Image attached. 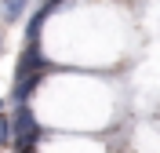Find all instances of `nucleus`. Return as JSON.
<instances>
[{
	"mask_svg": "<svg viewBox=\"0 0 160 153\" xmlns=\"http://www.w3.org/2000/svg\"><path fill=\"white\" fill-rule=\"evenodd\" d=\"M11 128H15V142L11 146H37L40 124H37V117H33V110L26 106V102H18V110H15V117H11Z\"/></svg>",
	"mask_w": 160,
	"mask_h": 153,
	"instance_id": "f257e3e1",
	"label": "nucleus"
},
{
	"mask_svg": "<svg viewBox=\"0 0 160 153\" xmlns=\"http://www.w3.org/2000/svg\"><path fill=\"white\" fill-rule=\"evenodd\" d=\"M44 66H48V62H44V55H40V40H29V44H26V51H22V59H18L15 80H18V77H29V73H40Z\"/></svg>",
	"mask_w": 160,
	"mask_h": 153,
	"instance_id": "f03ea898",
	"label": "nucleus"
},
{
	"mask_svg": "<svg viewBox=\"0 0 160 153\" xmlns=\"http://www.w3.org/2000/svg\"><path fill=\"white\" fill-rule=\"evenodd\" d=\"M40 73H44V69H40ZM40 73H29V77H18V80H15V91H11V99H15V102H26V99L33 95V88L40 84Z\"/></svg>",
	"mask_w": 160,
	"mask_h": 153,
	"instance_id": "7ed1b4c3",
	"label": "nucleus"
},
{
	"mask_svg": "<svg viewBox=\"0 0 160 153\" xmlns=\"http://www.w3.org/2000/svg\"><path fill=\"white\" fill-rule=\"evenodd\" d=\"M11 139H15V128H11V120H0V146H11Z\"/></svg>",
	"mask_w": 160,
	"mask_h": 153,
	"instance_id": "20e7f679",
	"label": "nucleus"
},
{
	"mask_svg": "<svg viewBox=\"0 0 160 153\" xmlns=\"http://www.w3.org/2000/svg\"><path fill=\"white\" fill-rule=\"evenodd\" d=\"M15 153H37V146H15Z\"/></svg>",
	"mask_w": 160,
	"mask_h": 153,
	"instance_id": "39448f33",
	"label": "nucleus"
},
{
	"mask_svg": "<svg viewBox=\"0 0 160 153\" xmlns=\"http://www.w3.org/2000/svg\"><path fill=\"white\" fill-rule=\"evenodd\" d=\"M0 110H4V99H0Z\"/></svg>",
	"mask_w": 160,
	"mask_h": 153,
	"instance_id": "423d86ee",
	"label": "nucleus"
},
{
	"mask_svg": "<svg viewBox=\"0 0 160 153\" xmlns=\"http://www.w3.org/2000/svg\"><path fill=\"white\" fill-rule=\"evenodd\" d=\"M0 48H4V37H0Z\"/></svg>",
	"mask_w": 160,
	"mask_h": 153,
	"instance_id": "0eeeda50",
	"label": "nucleus"
}]
</instances>
